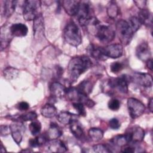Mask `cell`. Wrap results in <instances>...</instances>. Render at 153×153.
I'll return each mask as SVG.
<instances>
[{
	"label": "cell",
	"instance_id": "1",
	"mask_svg": "<svg viewBox=\"0 0 153 153\" xmlns=\"http://www.w3.org/2000/svg\"><path fill=\"white\" fill-rule=\"evenodd\" d=\"M92 66L91 59L85 55L76 56L71 59L68 66V74L71 82H75L79 76Z\"/></svg>",
	"mask_w": 153,
	"mask_h": 153
},
{
	"label": "cell",
	"instance_id": "2",
	"mask_svg": "<svg viewBox=\"0 0 153 153\" xmlns=\"http://www.w3.org/2000/svg\"><path fill=\"white\" fill-rule=\"evenodd\" d=\"M93 14L91 2L88 1H80L76 14L79 23L82 26H87L90 24L96 26L99 25L100 22Z\"/></svg>",
	"mask_w": 153,
	"mask_h": 153
},
{
	"label": "cell",
	"instance_id": "3",
	"mask_svg": "<svg viewBox=\"0 0 153 153\" xmlns=\"http://www.w3.org/2000/svg\"><path fill=\"white\" fill-rule=\"evenodd\" d=\"M63 35L65 41L74 47H77L82 42L81 31L77 25L72 21L66 25L63 29Z\"/></svg>",
	"mask_w": 153,
	"mask_h": 153
},
{
	"label": "cell",
	"instance_id": "4",
	"mask_svg": "<svg viewBox=\"0 0 153 153\" xmlns=\"http://www.w3.org/2000/svg\"><path fill=\"white\" fill-rule=\"evenodd\" d=\"M115 32L121 44L124 45L130 42L134 34L127 21L124 20H119L117 22Z\"/></svg>",
	"mask_w": 153,
	"mask_h": 153
},
{
	"label": "cell",
	"instance_id": "5",
	"mask_svg": "<svg viewBox=\"0 0 153 153\" xmlns=\"http://www.w3.org/2000/svg\"><path fill=\"white\" fill-rule=\"evenodd\" d=\"M41 1L37 0H27L24 1L23 7V18L26 21L33 20L38 14Z\"/></svg>",
	"mask_w": 153,
	"mask_h": 153
},
{
	"label": "cell",
	"instance_id": "6",
	"mask_svg": "<svg viewBox=\"0 0 153 153\" xmlns=\"http://www.w3.org/2000/svg\"><path fill=\"white\" fill-rule=\"evenodd\" d=\"M131 81L130 76L122 75L117 78H111L108 81V85L111 88L117 89L120 93H128V84Z\"/></svg>",
	"mask_w": 153,
	"mask_h": 153
},
{
	"label": "cell",
	"instance_id": "7",
	"mask_svg": "<svg viewBox=\"0 0 153 153\" xmlns=\"http://www.w3.org/2000/svg\"><path fill=\"white\" fill-rule=\"evenodd\" d=\"M127 104L129 114L133 119L139 117L145 112V106L144 104L136 98H128L127 99Z\"/></svg>",
	"mask_w": 153,
	"mask_h": 153
},
{
	"label": "cell",
	"instance_id": "8",
	"mask_svg": "<svg viewBox=\"0 0 153 153\" xmlns=\"http://www.w3.org/2000/svg\"><path fill=\"white\" fill-rule=\"evenodd\" d=\"M115 31L109 26L99 25L96 26V36L102 43H109L115 38Z\"/></svg>",
	"mask_w": 153,
	"mask_h": 153
},
{
	"label": "cell",
	"instance_id": "9",
	"mask_svg": "<svg viewBox=\"0 0 153 153\" xmlns=\"http://www.w3.org/2000/svg\"><path fill=\"white\" fill-rule=\"evenodd\" d=\"M131 81L143 87H151L152 85V76L146 73L134 72L130 76Z\"/></svg>",
	"mask_w": 153,
	"mask_h": 153
},
{
	"label": "cell",
	"instance_id": "10",
	"mask_svg": "<svg viewBox=\"0 0 153 153\" xmlns=\"http://www.w3.org/2000/svg\"><path fill=\"white\" fill-rule=\"evenodd\" d=\"M102 48L103 54L106 58L117 59L121 57L123 53V47L121 44H112Z\"/></svg>",
	"mask_w": 153,
	"mask_h": 153
},
{
	"label": "cell",
	"instance_id": "11",
	"mask_svg": "<svg viewBox=\"0 0 153 153\" xmlns=\"http://www.w3.org/2000/svg\"><path fill=\"white\" fill-rule=\"evenodd\" d=\"M33 31L34 37L36 39L42 38L44 36V19L41 13L33 20Z\"/></svg>",
	"mask_w": 153,
	"mask_h": 153
},
{
	"label": "cell",
	"instance_id": "12",
	"mask_svg": "<svg viewBox=\"0 0 153 153\" xmlns=\"http://www.w3.org/2000/svg\"><path fill=\"white\" fill-rule=\"evenodd\" d=\"M136 54L138 59L144 62L151 59V53L148 44L145 41L140 42L136 47Z\"/></svg>",
	"mask_w": 153,
	"mask_h": 153
},
{
	"label": "cell",
	"instance_id": "13",
	"mask_svg": "<svg viewBox=\"0 0 153 153\" xmlns=\"http://www.w3.org/2000/svg\"><path fill=\"white\" fill-rule=\"evenodd\" d=\"M11 134L14 142L19 145L22 140V133L25 130V127L21 122H16L10 126Z\"/></svg>",
	"mask_w": 153,
	"mask_h": 153
},
{
	"label": "cell",
	"instance_id": "14",
	"mask_svg": "<svg viewBox=\"0 0 153 153\" xmlns=\"http://www.w3.org/2000/svg\"><path fill=\"white\" fill-rule=\"evenodd\" d=\"M67 88L59 82H53L50 86V93L52 98L56 99L66 96Z\"/></svg>",
	"mask_w": 153,
	"mask_h": 153
},
{
	"label": "cell",
	"instance_id": "15",
	"mask_svg": "<svg viewBox=\"0 0 153 153\" xmlns=\"http://www.w3.org/2000/svg\"><path fill=\"white\" fill-rule=\"evenodd\" d=\"M79 4L80 1L66 0L62 1L63 8L66 13L71 16H76L79 9Z\"/></svg>",
	"mask_w": 153,
	"mask_h": 153
},
{
	"label": "cell",
	"instance_id": "16",
	"mask_svg": "<svg viewBox=\"0 0 153 153\" xmlns=\"http://www.w3.org/2000/svg\"><path fill=\"white\" fill-rule=\"evenodd\" d=\"M131 142V134L128 133L123 134H118L114 136L111 140V142L117 146L123 147Z\"/></svg>",
	"mask_w": 153,
	"mask_h": 153
},
{
	"label": "cell",
	"instance_id": "17",
	"mask_svg": "<svg viewBox=\"0 0 153 153\" xmlns=\"http://www.w3.org/2000/svg\"><path fill=\"white\" fill-rule=\"evenodd\" d=\"M57 119L59 123L63 124L70 125L72 123L77 121L78 115L68 111H62L57 115Z\"/></svg>",
	"mask_w": 153,
	"mask_h": 153
},
{
	"label": "cell",
	"instance_id": "18",
	"mask_svg": "<svg viewBox=\"0 0 153 153\" xmlns=\"http://www.w3.org/2000/svg\"><path fill=\"white\" fill-rule=\"evenodd\" d=\"M47 150L51 152H65L68 150V148L63 142L55 139L48 143Z\"/></svg>",
	"mask_w": 153,
	"mask_h": 153
},
{
	"label": "cell",
	"instance_id": "19",
	"mask_svg": "<svg viewBox=\"0 0 153 153\" xmlns=\"http://www.w3.org/2000/svg\"><path fill=\"white\" fill-rule=\"evenodd\" d=\"M10 30L13 36L17 37L25 36L28 32L27 27L21 23L13 24L10 27Z\"/></svg>",
	"mask_w": 153,
	"mask_h": 153
},
{
	"label": "cell",
	"instance_id": "20",
	"mask_svg": "<svg viewBox=\"0 0 153 153\" xmlns=\"http://www.w3.org/2000/svg\"><path fill=\"white\" fill-rule=\"evenodd\" d=\"M13 37L10 27L7 28L5 25L2 26L1 28V51H2L9 45Z\"/></svg>",
	"mask_w": 153,
	"mask_h": 153
},
{
	"label": "cell",
	"instance_id": "21",
	"mask_svg": "<svg viewBox=\"0 0 153 153\" xmlns=\"http://www.w3.org/2000/svg\"><path fill=\"white\" fill-rule=\"evenodd\" d=\"M139 21L142 25H144L146 26H152V15L149 10L143 8L140 10L138 13V17Z\"/></svg>",
	"mask_w": 153,
	"mask_h": 153
},
{
	"label": "cell",
	"instance_id": "22",
	"mask_svg": "<svg viewBox=\"0 0 153 153\" xmlns=\"http://www.w3.org/2000/svg\"><path fill=\"white\" fill-rule=\"evenodd\" d=\"M46 134L48 140H55L59 138L63 134V131L57 124L51 123Z\"/></svg>",
	"mask_w": 153,
	"mask_h": 153
},
{
	"label": "cell",
	"instance_id": "23",
	"mask_svg": "<svg viewBox=\"0 0 153 153\" xmlns=\"http://www.w3.org/2000/svg\"><path fill=\"white\" fill-rule=\"evenodd\" d=\"M87 51L90 55L95 59L100 60H105L106 59V57L103 54L101 47L90 44L87 48Z\"/></svg>",
	"mask_w": 153,
	"mask_h": 153
},
{
	"label": "cell",
	"instance_id": "24",
	"mask_svg": "<svg viewBox=\"0 0 153 153\" xmlns=\"http://www.w3.org/2000/svg\"><path fill=\"white\" fill-rule=\"evenodd\" d=\"M17 2V1L11 0L4 1V4L2 8V13L5 17H9L13 14L15 10Z\"/></svg>",
	"mask_w": 153,
	"mask_h": 153
},
{
	"label": "cell",
	"instance_id": "25",
	"mask_svg": "<svg viewBox=\"0 0 153 153\" xmlns=\"http://www.w3.org/2000/svg\"><path fill=\"white\" fill-rule=\"evenodd\" d=\"M41 114L45 118H51L57 115V110L52 103H47L41 108Z\"/></svg>",
	"mask_w": 153,
	"mask_h": 153
},
{
	"label": "cell",
	"instance_id": "26",
	"mask_svg": "<svg viewBox=\"0 0 153 153\" xmlns=\"http://www.w3.org/2000/svg\"><path fill=\"white\" fill-rule=\"evenodd\" d=\"M93 87V85L90 81L84 80L81 82L75 88L79 93L85 96H88L91 92Z\"/></svg>",
	"mask_w": 153,
	"mask_h": 153
},
{
	"label": "cell",
	"instance_id": "27",
	"mask_svg": "<svg viewBox=\"0 0 153 153\" xmlns=\"http://www.w3.org/2000/svg\"><path fill=\"white\" fill-rule=\"evenodd\" d=\"M37 114L33 111L29 112L17 116H11L10 118L16 122H23L27 121H33L37 118Z\"/></svg>",
	"mask_w": 153,
	"mask_h": 153
},
{
	"label": "cell",
	"instance_id": "28",
	"mask_svg": "<svg viewBox=\"0 0 153 153\" xmlns=\"http://www.w3.org/2000/svg\"><path fill=\"white\" fill-rule=\"evenodd\" d=\"M70 131L73 134V135L77 138L78 139H84V132L83 130V128L81 127V126L77 123L76 121H75L70 124Z\"/></svg>",
	"mask_w": 153,
	"mask_h": 153
},
{
	"label": "cell",
	"instance_id": "29",
	"mask_svg": "<svg viewBox=\"0 0 153 153\" xmlns=\"http://www.w3.org/2000/svg\"><path fill=\"white\" fill-rule=\"evenodd\" d=\"M48 141V138L46 134H41L36 136L34 139H31L29 140V145L32 148L39 147Z\"/></svg>",
	"mask_w": 153,
	"mask_h": 153
},
{
	"label": "cell",
	"instance_id": "30",
	"mask_svg": "<svg viewBox=\"0 0 153 153\" xmlns=\"http://www.w3.org/2000/svg\"><path fill=\"white\" fill-rule=\"evenodd\" d=\"M131 141L133 142H140L143 140L145 136V131L140 127H134L131 132Z\"/></svg>",
	"mask_w": 153,
	"mask_h": 153
},
{
	"label": "cell",
	"instance_id": "31",
	"mask_svg": "<svg viewBox=\"0 0 153 153\" xmlns=\"http://www.w3.org/2000/svg\"><path fill=\"white\" fill-rule=\"evenodd\" d=\"M88 135L91 139L94 142L100 140L103 137V131L99 128H91L88 130Z\"/></svg>",
	"mask_w": 153,
	"mask_h": 153
},
{
	"label": "cell",
	"instance_id": "32",
	"mask_svg": "<svg viewBox=\"0 0 153 153\" xmlns=\"http://www.w3.org/2000/svg\"><path fill=\"white\" fill-rule=\"evenodd\" d=\"M19 71L15 68L8 66L3 71V75L4 78L8 80H11L17 77Z\"/></svg>",
	"mask_w": 153,
	"mask_h": 153
},
{
	"label": "cell",
	"instance_id": "33",
	"mask_svg": "<svg viewBox=\"0 0 153 153\" xmlns=\"http://www.w3.org/2000/svg\"><path fill=\"white\" fill-rule=\"evenodd\" d=\"M107 8V13L111 19L115 18L119 14V8L114 1H111L108 4Z\"/></svg>",
	"mask_w": 153,
	"mask_h": 153
},
{
	"label": "cell",
	"instance_id": "34",
	"mask_svg": "<svg viewBox=\"0 0 153 153\" xmlns=\"http://www.w3.org/2000/svg\"><path fill=\"white\" fill-rule=\"evenodd\" d=\"M127 22L133 33H135L142 25L139 19L136 16L130 17Z\"/></svg>",
	"mask_w": 153,
	"mask_h": 153
},
{
	"label": "cell",
	"instance_id": "35",
	"mask_svg": "<svg viewBox=\"0 0 153 153\" xmlns=\"http://www.w3.org/2000/svg\"><path fill=\"white\" fill-rule=\"evenodd\" d=\"M29 130L31 134L33 136L39 134L41 130V124L38 121L33 120L29 126Z\"/></svg>",
	"mask_w": 153,
	"mask_h": 153
},
{
	"label": "cell",
	"instance_id": "36",
	"mask_svg": "<svg viewBox=\"0 0 153 153\" xmlns=\"http://www.w3.org/2000/svg\"><path fill=\"white\" fill-rule=\"evenodd\" d=\"M93 151L97 153H108L112 152L110 147L107 145L97 144L93 146Z\"/></svg>",
	"mask_w": 153,
	"mask_h": 153
},
{
	"label": "cell",
	"instance_id": "37",
	"mask_svg": "<svg viewBox=\"0 0 153 153\" xmlns=\"http://www.w3.org/2000/svg\"><path fill=\"white\" fill-rule=\"evenodd\" d=\"M74 108L77 111L78 114L80 116L85 117L86 115V111L85 109V105L80 102H74L72 103Z\"/></svg>",
	"mask_w": 153,
	"mask_h": 153
},
{
	"label": "cell",
	"instance_id": "38",
	"mask_svg": "<svg viewBox=\"0 0 153 153\" xmlns=\"http://www.w3.org/2000/svg\"><path fill=\"white\" fill-rule=\"evenodd\" d=\"M124 68V65L123 63L119 62H115L111 64L110 69L112 72L114 74H117L120 71H121Z\"/></svg>",
	"mask_w": 153,
	"mask_h": 153
},
{
	"label": "cell",
	"instance_id": "39",
	"mask_svg": "<svg viewBox=\"0 0 153 153\" xmlns=\"http://www.w3.org/2000/svg\"><path fill=\"white\" fill-rule=\"evenodd\" d=\"M108 106L111 110L117 111L120 107V102L117 99H112L109 101Z\"/></svg>",
	"mask_w": 153,
	"mask_h": 153
},
{
	"label": "cell",
	"instance_id": "40",
	"mask_svg": "<svg viewBox=\"0 0 153 153\" xmlns=\"http://www.w3.org/2000/svg\"><path fill=\"white\" fill-rule=\"evenodd\" d=\"M109 126L111 128H112L113 130H117L120 127L121 125H120V123L118 121V120L115 118H114L109 120Z\"/></svg>",
	"mask_w": 153,
	"mask_h": 153
},
{
	"label": "cell",
	"instance_id": "41",
	"mask_svg": "<svg viewBox=\"0 0 153 153\" xmlns=\"http://www.w3.org/2000/svg\"><path fill=\"white\" fill-rule=\"evenodd\" d=\"M0 132L1 136H5L8 135L10 133H11V130L10 126H5V125H1L0 127Z\"/></svg>",
	"mask_w": 153,
	"mask_h": 153
},
{
	"label": "cell",
	"instance_id": "42",
	"mask_svg": "<svg viewBox=\"0 0 153 153\" xmlns=\"http://www.w3.org/2000/svg\"><path fill=\"white\" fill-rule=\"evenodd\" d=\"M17 108L20 111H26L29 108V105L26 102H21L18 103Z\"/></svg>",
	"mask_w": 153,
	"mask_h": 153
},
{
	"label": "cell",
	"instance_id": "43",
	"mask_svg": "<svg viewBox=\"0 0 153 153\" xmlns=\"http://www.w3.org/2000/svg\"><path fill=\"white\" fill-rule=\"evenodd\" d=\"M121 152H126V153H131V152H134V148L131 146H124L123 147H122L121 149Z\"/></svg>",
	"mask_w": 153,
	"mask_h": 153
},
{
	"label": "cell",
	"instance_id": "44",
	"mask_svg": "<svg viewBox=\"0 0 153 153\" xmlns=\"http://www.w3.org/2000/svg\"><path fill=\"white\" fill-rule=\"evenodd\" d=\"M134 2L136 4V6L140 8V10L145 8V7L146 6V4L147 2L146 1H134Z\"/></svg>",
	"mask_w": 153,
	"mask_h": 153
},
{
	"label": "cell",
	"instance_id": "45",
	"mask_svg": "<svg viewBox=\"0 0 153 153\" xmlns=\"http://www.w3.org/2000/svg\"><path fill=\"white\" fill-rule=\"evenodd\" d=\"M146 66L150 71H152V59L151 58L148 59L146 62Z\"/></svg>",
	"mask_w": 153,
	"mask_h": 153
},
{
	"label": "cell",
	"instance_id": "46",
	"mask_svg": "<svg viewBox=\"0 0 153 153\" xmlns=\"http://www.w3.org/2000/svg\"><path fill=\"white\" fill-rule=\"evenodd\" d=\"M148 108L151 112H152L153 109V98L151 97L149 99V102H148Z\"/></svg>",
	"mask_w": 153,
	"mask_h": 153
},
{
	"label": "cell",
	"instance_id": "47",
	"mask_svg": "<svg viewBox=\"0 0 153 153\" xmlns=\"http://www.w3.org/2000/svg\"><path fill=\"white\" fill-rule=\"evenodd\" d=\"M5 151H6V149H5V148H4V146H3V145H2V143H1V152H5Z\"/></svg>",
	"mask_w": 153,
	"mask_h": 153
},
{
	"label": "cell",
	"instance_id": "48",
	"mask_svg": "<svg viewBox=\"0 0 153 153\" xmlns=\"http://www.w3.org/2000/svg\"><path fill=\"white\" fill-rule=\"evenodd\" d=\"M32 150H29V149H23L21 151V152H32Z\"/></svg>",
	"mask_w": 153,
	"mask_h": 153
}]
</instances>
